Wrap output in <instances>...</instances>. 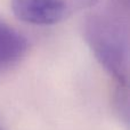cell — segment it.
I'll use <instances>...</instances> for the list:
<instances>
[{
  "label": "cell",
  "mask_w": 130,
  "mask_h": 130,
  "mask_svg": "<svg viewBox=\"0 0 130 130\" xmlns=\"http://www.w3.org/2000/svg\"><path fill=\"white\" fill-rule=\"evenodd\" d=\"M83 37L98 63L126 88L129 73L128 22L121 13L106 9L92 13L83 23Z\"/></svg>",
  "instance_id": "1"
},
{
  "label": "cell",
  "mask_w": 130,
  "mask_h": 130,
  "mask_svg": "<svg viewBox=\"0 0 130 130\" xmlns=\"http://www.w3.org/2000/svg\"><path fill=\"white\" fill-rule=\"evenodd\" d=\"M11 9L20 21L34 25H53L69 16L64 0H11Z\"/></svg>",
  "instance_id": "2"
},
{
  "label": "cell",
  "mask_w": 130,
  "mask_h": 130,
  "mask_svg": "<svg viewBox=\"0 0 130 130\" xmlns=\"http://www.w3.org/2000/svg\"><path fill=\"white\" fill-rule=\"evenodd\" d=\"M27 39L13 26L0 20V73L15 67L26 55Z\"/></svg>",
  "instance_id": "3"
},
{
  "label": "cell",
  "mask_w": 130,
  "mask_h": 130,
  "mask_svg": "<svg viewBox=\"0 0 130 130\" xmlns=\"http://www.w3.org/2000/svg\"><path fill=\"white\" fill-rule=\"evenodd\" d=\"M98 1L99 0H64V4L67 13H69V16H71L72 14L76 13V11L91 8L95 5L98 4Z\"/></svg>",
  "instance_id": "4"
}]
</instances>
